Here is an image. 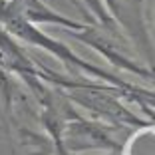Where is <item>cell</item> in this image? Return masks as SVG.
<instances>
[{
  "instance_id": "obj_1",
  "label": "cell",
  "mask_w": 155,
  "mask_h": 155,
  "mask_svg": "<svg viewBox=\"0 0 155 155\" xmlns=\"http://www.w3.org/2000/svg\"><path fill=\"white\" fill-rule=\"evenodd\" d=\"M110 10L114 12V18L121 26L127 28L131 38L149 54V36L145 30V16H143L141 0H105Z\"/></svg>"
},
{
  "instance_id": "obj_2",
  "label": "cell",
  "mask_w": 155,
  "mask_h": 155,
  "mask_svg": "<svg viewBox=\"0 0 155 155\" xmlns=\"http://www.w3.org/2000/svg\"><path fill=\"white\" fill-rule=\"evenodd\" d=\"M8 6L14 10V12L22 16L26 22L34 24V22H50V24H60V26H66V28H74V30H82V24L74 22V20L66 18V16H60V14L48 10L40 0H6Z\"/></svg>"
},
{
  "instance_id": "obj_3",
  "label": "cell",
  "mask_w": 155,
  "mask_h": 155,
  "mask_svg": "<svg viewBox=\"0 0 155 155\" xmlns=\"http://www.w3.org/2000/svg\"><path fill=\"white\" fill-rule=\"evenodd\" d=\"M84 2H86L87 6H90L91 10H94V12H96V16L97 18L101 20V22L105 24V26H111V24H114V20L110 18V14L105 12V8H104V4H101L100 0H84Z\"/></svg>"
},
{
  "instance_id": "obj_4",
  "label": "cell",
  "mask_w": 155,
  "mask_h": 155,
  "mask_svg": "<svg viewBox=\"0 0 155 155\" xmlns=\"http://www.w3.org/2000/svg\"><path fill=\"white\" fill-rule=\"evenodd\" d=\"M70 2H74V4L78 6V8H82V4H80V2H78V0H70Z\"/></svg>"
}]
</instances>
